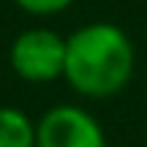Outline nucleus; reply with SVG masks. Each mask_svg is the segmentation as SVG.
<instances>
[{
	"label": "nucleus",
	"mask_w": 147,
	"mask_h": 147,
	"mask_svg": "<svg viewBox=\"0 0 147 147\" xmlns=\"http://www.w3.org/2000/svg\"><path fill=\"white\" fill-rule=\"evenodd\" d=\"M136 52L123 27L90 22L65 38V82L84 98H112L131 82Z\"/></svg>",
	"instance_id": "f257e3e1"
},
{
	"label": "nucleus",
	"mask_w": 147,
	"mask_h": 147,
	"mask_svg": "<svg viewBox=\"0 0 147 147\" xmlns=\"http://www.w3.org/2000/svg\"><path fill=\"white\" fill-rule=\"evenodd\" d=\"M8 63L25 82H55L65 71V38L49 27L22 30L8 47Z\"/></svg>",
	"instance_id": "f03ea898"
},
{
	"label": "nucleus",
	"mask_w": 147,
	"mask_h": 147,
	"mask_svg": "<svg viewBox=\"0 0 147 147\" xmlns=\"http://www.w3.org/2000/svg\"><path fill=\"white\" fill-rule=\"evenodd\" d=\"M36 147H109L101 123L87 109L57 104L36 123Z\"/></svg>",
	"instance_id": "7ed1b4c3"
},
{
	"label": "nucleus",
	"mask_w": 147,
	"mask_h": 147,
	"mask_svg": "<svg viewBox=\"0 0 147 147\" xmlns=\"http://www.w3.org/2000/svg\"><path fill=\"white\" fill-rule=\"evenodd\" d=\"M0 147H36V123L19 106H0Z\"/></svg>",
	"instance_id": "20e7f679"
},
{
	"label": "nucleus",
	"mask_w": 147,
	"mask_h": 147,
	"mask_svg": "<svg viewBox=\"0 0 147 147\" xmlns=\"http://www.w3.org/2000/svg\"><path fill=\"white\" fill-rule=\"evenodd\" d=\"M14 3L30 16H55L65 11L74 0H14Z\"/></svg>",
	"instance_id": "39448f33"
}]
</instances>
